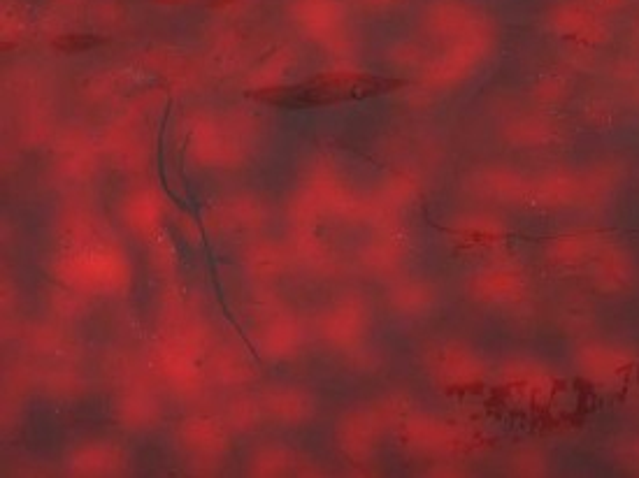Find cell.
I'll list each match as a JSON object with an SVG mask.
<instances>
[{
  "mask_svg": "<svg viewBox=\"0 0 639 478\" xmlns=\"http://www.w3.org/2000/svg\"><path fill=\"white\" fill-rule=\"evenodd\" d=\"M391 84L370 75H354V72H333V75H317L307 82L291 86H270V89L251 91L247 98L261 103L286 107V110H310V107H328L349 100H361L375 93H382Z\"/></svg>",
  "mask_w": 639,
  "mask_h": 478,
  "instance_id": "6da1fadb",
  "label": "cell"
},
{
  "mask_svg": "<svg viewBox=\"0 0 639 478\" xmlns=\"http://www.w3.org/2000/svg\"><path fill=\"white\" fill-rule=\"evenodd\" d=\"M98 42L100 40L93 38V35H63V38L54 40V47L59 49V52L75 54V52H84V49L96 47Z\"/></svg>",
  "mask_w": 639,
  "mask_h": 478,
  "instance_id": "7a4b0ae2",
  "label": "cell"
}]
</instances>
